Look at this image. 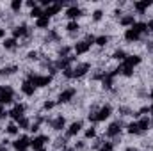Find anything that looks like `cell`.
Masks as SVG:
<instances>
[{"mask_svg":"<svg viewBox=\"0 0 153 151\" xmlns=\"http://www.w3.org/2000/svg\"><path fill=\"white\" fill-rule=\"evenodd\" d=\"M148 48H150V50H153V43H152V44H150V46H148Z\"/></svg>","mask_w":153,"mask_h":151,"instance_id":"cell-42","label":"cell"},{"mask_svg":"<svg viewBox=\"0 0 153 151\" xmlns=\"http://www.w3.org/2000/svg\"><path fill=\"white\" fill-rule=\"evenodd\" d=\"M38 151H43V150H38Z\"/></svg>","mask_w":153,"mask_h":151,"instance_id":"cell-45","label":"cell"},{"mask_svg":"<svg viewBox=\"0 0 153 151\" xmlns=\"http://www.w3.org/2000/svg\"><path fill=\"white\" fill-rule=\"evenodd\" d=\"M13 96H14V93H13L11 87H0V105L11 103L13 101Z\"/></svg>","mask_w":153,"mask_h":151,"instance_id":"cell-2","label":"cell"},{"mask_svg":"<svg viewBox=\"0 0 153 151\" xmlns=\"http://www.w3.org/2000/svg\"><path fill=\"white\" fill-rule=\"evenodd\" d=\"M29 146H30V141H29L27 135H22L18 141H14V150L16 151H25Z\"/></svg>","mask_w":153,"mask_h":151,"instance_id":"cell-3","label":"cell"},{"mask_svg":"<svg viewBox=\"0 0 153 151\" xmlns=\"http://www.w3.org/2000/svg\"><path fill=\"white\" fill-rule=\"evenodd\" d=\"M48 25H50V18H46V16H41L39 20H36V27L38 29H45Z\"/></svg>","mask_w":153,"mask_h":151,"instance_id":"cell-20","label":"cell"},{"mask_svg":"<svg viewBox=\"0 0 153 151\" xmlns=\"http://www.w3.org/2000/svg\"><path fill=\"white\" fill-rule=\"evenodd\" d=\"M126 151H137V150H135V148H128Z\"/></svg>","mask_w":153,"mask_h":151,"instance_id":"cell-40","label":"cell"},{"mask_svg":"<svg viewBox=\"0 0 153 151\" xmlns=\"http://www.w3.org/2000/svg\"><path fill=\"white\" fill-rule=\"evenodd\" d=\"M150 123H152V121H150L148 117H143V119H139V121H137V126H139V130H141V132H144V130H148V128H150Z\"/></svg>","mask_w":153,"mask_h":151,"instance_id":"cell-19","label":"cell"},{"mask_svg":"<svg viewBox=\"0 0 153 151\" xmlns=\"http://www.w3.org/2000/svg\"><path fill=\"white\" fill-rule=\"evenodd\" d=\"M5 115H7V114L4 112V107H2V105H0V117H5Z\"/></svg>","mask_w":153,"mask_h":151,"instance_id":"cell-38","label":"cell"},{"mask_svg":"<svg viewBox=\"0 0 153 151\" xmlns=\"http://www.w3.org/2000/svg\"><path fill=\"white\" fill-rule=\"evenodd\" d=\"M27 25H20V27H16L14 30H13V36H14V39L16 38H23V36H27Z\"/></svg>","mask_w":153,"mask_h":151,"instance_id":"cell-17","label":"cell"},{"mask_svg":"<svg viewBox=\"0 0 153 151\" xmlns=\"http://www.w3.org/2000/svg\"><path fill=\"white\" fill-rule=\"evenodd\" d=\"M11 9H13L14 13H16V11H20V9H22V2H20V0H14V2H11Z\"/></svg>","mask_w":153,"mask_h":151,"instance_id":"cell-31","label":"cell"},{"mask_svg":"<svg viewBox=\"0 0 153 151\" xmlns=\"http://www.w3.org/2000/svg\"><path fill=\"white\" fill-rule=\"evenodd\" d=\"M66 29H68V32L73 36L75 32H78V29H80V27H78V23H76V21H70V23L66 25Z\"/></svg>","mask_w":153,"mask_h":151,"instance_id":"cell-24","label":"cell"},{"mask_svg":"<svg viewBox=\"0 0 153 151\" xmlns=\"http://www.w3.org/2000/svg\"><path fill=\"white\" fill-rule=\"evenodd\" d=\"M119 23H121V25H125V27H128V25H132V27H134V23H135V20H134V14H128V16H123Z\"/></svg>","mask_w":153,"mask_h":151,"instance_id":"cell-22","label":"cell"},{"mask_svg":"<svg viewBox=\"0 0 153 151\" xmlns=\"http://www.w3.org/2000/svg\"><path fill=\"white\" fill-rule=\"evenodd\" d=\"M146 29H148V30H152V32H153V20H150V21L146 23Z\"/></svg>","mask_w":153,"mask_h":151,"instance_id":"cell-37","label":"cell"},{"mask_svg":"<svg viewBox=\"0 0 153 151\" xmlns=\"http://www.w3.org/2000/svg\"><path fill=\"white\" fill-rule=\"evenodd\" d=\"M61 7H62V2H59V4H50V5L45 9V16H46V18H50V16L57 14V13L61 11Z\"/></svg>","mask_w":153,"mask_h":151,"instance_id":"cell-7","label":"cell"},{"mask_svg":"<svg viewBox=\"0 0 153 151\" xmlns=\"http://www.w3.org/2000/svg\"><path fill=\"white\" fill-rule=\"evenodd\" d=\"M4 46L7 48V50H13L14 46H16V39L11 38V39H4Z\"/></svg>","mask_w":153,"mask_h":151,"instance_id":"cell-28","label":"cell"},{"mask_svg":"<svg viewBox=\"0 0 153 151\" xmlns=\"http://www.w3.org/2000/svg\"><path fill=\"white\" fill-rule=\"evenodd\" d=\"M141 38V34H137L134 29H128L126 32H125V39L126 41H130V43H134V41H137V39Z\"/></svg>","mask_w":153,"mask_h":151,"instance_id":"cell-18","label":"cell"},{"mask_svg":"<svg viewBox=\"0 0 153 151\" xmlns=\"http://www.w3.org/2000/svg\"><path fill=\"white\" fill-rule=\"evenodd\" d=\"M7 133H11V135L18 133V126H16V124H9V126H7Z\"/></svg>","mask_w":153,"mask_h":151,"instance_id":"cell-33","label":"cell"},{"mask_svg":"<svg viewBox=\"0 0 153 151\" xmlns=\"http://www.w3.org/2000/svg\"><path fill=\"white\" fill-rule=\"evenodd\" d=\"M139 62H141V57H139V55H130V57H126V59H125V62H123V64H126V66L134 68V66H137Z\"/></svg>","mask_w":153,"mask_h":151,"instance_id":"cell-16","label":"cell"},{"mask_svg":"<svg viewBox=\"0 0 153 151\" xmlns=\"http://www.w3.org/2000/svg\"><path fill=\"white\" fill-rule=\"evenodd\" d=\"M150 98H152V100H153V89H152V93H150Z\"/></svg>","mask_w":153,"mask_h":151,"instance_id":"cell-41","label":"cell"},{"mask_svg":"<svg viewBox=\"0 0 153 151\" xmlns=\"http://www.w3.org/2000/svg\"><path fill=\"white\" fill-rule=\"evenodd\" d=\"M80 128H82V121H75L71 126H70V130H68V137H73V135H76L78 132H80Z\"/></svg>","mask_w":153,"mask_h":151,"instance_id":"cell-15","label":"cell"},{"mask_svg":"<svg viewBox=\"0 0 153 151\" xmlns=\"http://www.w3.org/2000/svg\"><path fill=\"white\" fill-rule=\"evenodd\" d=\"M119 132H121V123H119V121H117V123H112V124L109 126V130H107V137H117Z\"/></svg>","mask_w":153,"mask_h":151,"instance_id":"cell-12","label":"cell"},{"mask_svg":"<svg viewBox=\"0 0 153 151\" xmlns=\"http://www.w3.org/2000/svg\"><path fill=\"white\" fill-rule=\"evenodd\" d=\"M23 112H25V105H14V109L9 112V115L14 117V119L18 121L20 117H23Z\"/></svg>","mask_w":153,"mask_h":151,"instance_id":"cell-11","label":"cell"},{"mask_svg":"<svg viewBox=\"0 0 153 151\" xmlns=\"http://www.w3.org/2000/svg\"><path fill=\"white\" fill-rule=\"evenodd\" d=\"M45 142H48V137H46V135H39V137H34V139L30 141V146L38 151L45 146Z\"/></svg>","mask_w":153,"mask_h":151,"instance_id":"cell-6","label":"cell"},{"mask_svg":"<svg viewBox=\"0 0 153 151\" xmlns=\"http://www.w3.org/2000/svg\"><path fill=\"white\" fill-rule=\"evenodd\" d=\"M27 59H30V61H36L38 59V52H29V57Z\"/></svg>","mask_w":153,"mask_h":151,"instance_id":"cell-35","label":"cell"},{"mask_svg":"<svg viewBox=\"0 0 153 151\" xmlns=\"http://www.w3.org/2000/svg\"><path fill=\"white\" fill-rule=\"evenodd\" d=\"M150 5H152V4H150L148 0H144V2H135V4H134V7H135L141 14H143V13H144V9H146V7H150Z\"/></svg>","mask_w":153,"mask_h":151,"instance_id":"cell-21","label":"cell"},{"mask_svg":"<svg viewBox=\"0 0 153 151\" xmlns=\"http://www.w3.org/2000/svg\"><path fill=\"white\" fill-rule=\"evenodd\" d=\"M76 94V89L75 87H71V89H66V91H62L61 94H59V103H68L73 96Z\"/></svg>","mask_w":153,"mask_h":151,"instance_id":"cell-4","label":"cell"},{"mask_svg":"<svg viewBox=\"0 0 153 151\" xmlns=\"http://www.w3.org/2000/svg\"><path fill=\"white\" fill-rule=\"evenodd\" d=\"M18 124H20V128H23V130H29V128H30V123H29L27 117H20V119H18Z\"/></svg>","mask_w":153,"mask_h":151,"instance_id":"cell-27","label":"cell"},{"mask_svg":"<svg viewBox=\"0 0 153 151\" xmlns=\"http://www.w3.org/2000/svg\"><path fill=\"white\" fill-rule=\"evenodd\" d=\"M89 48H91V44H89L87 41H80V43H76V44H75V52H76V55H82V53L89 52Z\"/></svg>","mask_w":153,"mask_h":151,"instance_id":"cell-13","label":"cell"},{"mask_svg":"<svg viewBox=\"0 0 153 151\" xmlns=\"http://www.w3.org/2000/svg\"><path fill=\"white\" fill-rule=\"evenodd\" d=\"M48 123H50V126L53 128V130H62L64 128V124H66V119L62 117V115H59V117H55V119H48Z\"/></svg>","mask_w":153,"mask_h":151,"instance_id":"cell-5","label":"cell"},{"mask_svg":"<svg viewBox=\"0 0 153 151\" xmlns=\"http://www.w3.org/2000/svg\"><path fill=\"white\" fill-rule=\"evenodd\" d=\"M5 36V29H0V38H4Z\"/></svg>","mask_w":153,"mask_h":151,"instance_id":"cell-39","label":"cell"},{"mask_svg":"<svg viewBox=\"0 0 153 151\" xmlns=\"http://www.w3.org/2000/svg\"><path fill=\"white\" fill-rule=\"evenodd\" d=\"M150 124H152V126H153V121H152V123H150Z\"/></svg>","mask_w":153,"mask_h":151,"instance_id":"cell-43","label":"cell"},{"mask_svg":"<svg viewBox=\"0 0 153 151\" xmlns=\"http://www.w3.org/2000/svg\"><path fill=\"white\" fill-rule=\"evenodd\" d=\"M66 16H68V18H71V20L75 21L78 16H82V9H80V7H76V5H71V7L66 11Z\"/></svg>","mask_w":153,"mask_h":151,"instance_id":"cell-10","label":"cell"},{"mask_svg":"<svg viewBox=\"0 0 153 151\" xmlns=\"http://www.w3.org/2000/svg\"><path fill=\"white\" fill-rule=\"evenodd\" d=\"M29 82L34 85V87H45L52 82V75L48 76H39V75H34V73H29Z\"/></svg>","mask_w":153,"mask_h":151,"instance_id":"cell-1","label":"cell"},{"mask_svg":"<svg viewBox=\"0 0 153 151\" xmlns=\"http://www.w3.org/2000/svg\"><path fill=\"white\" fill-rule=\"evenodd\" d=\"M98 46H107L109 44V38L107 36H100V38H96V41H94Z\"/></svg>","mask_w":153,"mask_h":151,"instance_id":"cell-29","label":"cell"},{"mask_svg":"<svg viewBox=\"0 0 153 151\" xmlns=\"http://www.w3.org/2000/svg\"><path fill=\"white\" fill-rule=\"evenodd\" d=\"M22 91H23V94H27V96H34V91H36V87L27 80V82H23L22 84Z\"/></svg>","mask_w":153,"mask_h":151,"instance_id":"cell-14","label":"cell"},{"mask_svg":"<svg viewBox=\"0 0 153 151\" xmlns=\"http://www.w3.org/2000/svg\"><path fill=\"white\" fill-rule=\"evenodd\" d=\"M100 151H105V150H100Z\"/></svg>","mask_w":153,"mask_h":151,"instance_id":"cell-44","label":"cell"},{"mask_svg":"<svg viewBox=\"0 0 153 151\" xmlns=\"http://www.w3.org/2000/svg\"><path fill=\"white\" fill-rule=\"evenodd\" d=\"M14 71H18V68H16V66H4V68H2V70H0V75H13V73H14Z\"/></svg>","mask_w":153,"mask_h":151,"instance_id":"cell-23","label":"cell"},{"mask_svg":"<svg viewBox=\"0 0 153 151\" xmlns=\"http://www.w3.org/2000/svg\"><path fill=\"white\" fill-rule=\"evenodd\" d=\"M94 135H96V130H94V128H89V130L85 132V137H87V139H93Z\"/></svg>","mask_w":153,"mask_h":151,"instance_id":"cell-34","label":"cell"},{"mask_svg":"<svg viewBox=\"0 0 153 151\" xmlns=\"http://www.w3.org/2000/svg\"><path fill=\"white\" fill-rule=\"evenodd\" d=\"M91 68V64H87V62H84V64H78V66H75L73 68V76H84L85 73H87V70Z\"/></svg>","mask_w":153,"mask_h":151,"instance_id":"cell-9","label":"cell"},{"mask_svg":"<svg viewBox=\"0 0 153 151\" xmlns=\"http://www.w3.org/2000/svg\"><path fill=\"white\" fill-rule=\"evenodd\" d=\"M128 132H130V133H141L137 123H130V124H128Z\"/></svg>","mask_w":153,"mask_h":151,"instance_id":"cell-30","label":"cell"},{"mask_svg":"<svg viewBox=\"0 0 153 151\" xmlns=\"http://www.w3.org/2000/svg\"><path fill=\"white\" fill-rule=\"evenodd\" d=\"M53 107H55L53 101H45V109H46V110H50V109H53Z\"/></svg>","mask_w":153,"mask_h":151,"instance_id":"cell-36","label":"cell"},{"mask_svg":"<svg viewBox=\"0 0 153 151\" xmlns=\"http://www.w3.org/2000/svg\"><path fill=\"white\" fill-rule=\"evenodd\" d=\"M30 16H32V18H36V20H39L41 16H45V11H43V9H39V7H34V9L30 11Z\"/></svg>","mask_w":153,"mask_h":151,"instance_id":"cell-25","label":"cell"},{"mask_svg":"<svg viewBox=\"0 0 153 151\" xmlns=\"http://www.w3.org/2000/svg\"><path fill=\"white\" fill-rule=\"evenodd\" d=\"M112 112V107L111 105H105V107H102L98 112H96V121H103V119H107L109 115Z\"/></svg>","mask_w":153,"mask_h":151,"instance_id":"cell-8","label":"cell"},{"mask_svg":"<svg viewBox=\"0 0 153 151\" xmlns=\"http://www.w3.org/2000/svg\"><path fill=\"white\" fill-rule=\"evenodd\" d=\"M102 16H103V11H100V9L93 13V20H94V21H98V20H102Z\"/></svg>","mask_w":153,"mask_h":151,"instance_id":"cell-32","label":"cell"},{"mask_svg":"<svg viewBox=\"0 0 153 151\" xmlns=\"http://www.w3.org/2000/svg\"><path fill=\"white\" fill-rule=\"evenodd\" d=\"M112 57H114L116 61H125V59H126V52H125V50H116Z\"/></svg>","mask_w":153,"mask_h":151,"instance_id":"cell-26","label":"cell"}]
</instances>
